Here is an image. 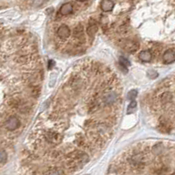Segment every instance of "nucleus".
<instances>
[{
  "mask_svg": "<svg viewBox=\"0 0 175 175\" xmlns=\"http://www.w3.org/2000/svg\"><path fill=\"white\" fill-rule=\"evenodd\" d=\"M170 175H175V173H174V172H172V174H170Z\"/></svg>",
  "mask_w": 175,
  "mask_h": 175,
  "instance_id": "nucleus-15",
  "label": "nucleus"
},
{
  "mask_svg": "<svg viewBox=\"0 0 175 175\" xmlns=\"http://www.w3.org/2000/svg\"><path fill=\"white\" fill-rule=\"evenodd\" d=\"M98 31V26L96 23H91L89 26H88L87 30H86V32L87 34L90 36V37H94V35Z\"/></svg>",
  "mask_w": 175,
  "mask_h": 175,
  "instance_id": "nucleus-8",
  "label": "nucleus"
},
{
  "mask_svg": "<svg viewBox=\"0 0 175 175\" xmlns=\"http://www.w3.org/2000/svg\"><path fill=\"white\" fill-rule=\"evenodd\" d=\"M46 175H63V171L61 169H53L48 171Z\"/></svg>",
  "mask_w": 175,
  "mask_h": 175,
  "instance_id": "nucleus-10",
  "label": "nucleus"
},
{
  "mask_svg": "<svg viewBox=\"0 0 175 175\" xmlns=\"http://www.w3.org/2000/svg\"><path fill=\"white\" fill-rule=\"evenodd\" d=\"M100 7L102 11L105 12H111L114 8V2L112 0H102V2L100 4Z\"/></svg>",
  "mask_w": 175,
  "mask_h": 175,
  "instance_id": "nucleus-5",
  "label": "nucleus"
},
{
  "mask_svg": "<svg viewBox=\"0 0 175 175\" xmlns=\"http://www.w3.org/2000/svg\"><path fill=\"white\" fill-rule=\"evenodd\" d=\"M122 47H123V49H125L128 52H135V51H137L138 49L139 45L137 42L127 39V40H125V41H123L122 43Z\"/></svg>",
  "mask_w": 175,
  "mask_h": 175,
  "instance_id": "nucleus-2",
  "label": "nucleus"
},
{
  "mask_svg": "<svg viewBox=\"0 0 175 175\" xmlns=\"http://www.w3.org/2000/svg\"><path fill=\"white\" fill-rule=\"evenodd\" d=\"M138 95V92L136 90H131L129 94H128V98L131 101H133L135 99V97L137 96Z\"/></svg>",
  "mask_w": 175,
  "mask_h": 175,
  "instance_id": "nucleus-11",
  "label": "nucleus"
},
{
  "mask_svg": "<svg viewBox=\"0 0 175 175\" xmlns=\"http://www.w3.org/2000/svg\"><path fill=\"white\" fill-rule=\"evenodd\" d=\"M73 12V6L71 3H65L60 8V13L62 16H68Z\"/></svg>",
  "mask_w": 175,
  "mask_h": 175,
  "instance_id": "nucleus-6",
  "label": "nucleus"
},
{
  "mask_svg": "<svg viewBox=\"0 0 175 175\" xmlns=\"http://www.w3.org/2000/svg\"><path fill=\"white\" fill-rule=\"evenodd\" d=\"M7 160V153L4 149H0V164H4Z\"/></svg>",
  "mask_w": 175,
  "mask_h": 175,
  "instance_id": "nucleus-9",
  "label": "nucleus"
},
{
  "mask_svg": "<svg viewBox=\"0 0 175 175\" xmlns=\"http://www.w3.org/2000/svg\"><path fill=\"white\" fill-rule=\"evenodd\" d=\"M163 61L165 64H172L175 61V51L174 48L166 50L162 56Z\"/></svg>",
  "mask_w": 175,
  "mask_h": 175,
  "instance_id": "nucleus-4",
  "label": "nucleus"
},
{
  "mask_svg": "<svg viewBox=\"0 0 175 175\" xmlns=\"http://www.w3.org/2000/svg\"><path fill=\"white\" fill-rule=\"evenodd\" d=\"M138 57H139L140 61H142L144 62H148L152 59V54L148 50H145L139 54Z\"/></svg>",
  "mask_w": 175,
  "mask_h": 175,
  "instance_id": "nucleus-7",
  "label": "nucleus"
},
{
  "mask_svg": "<svg viewBox=\"0 0 175 175\" xmlns=\"http://www.w3.org/2000/svg\"><path fill=\"white\" fill-rule=\"evenodd\" d=\"M44 2H45V0H32V6L34 7H39L43 5Z\"/></svg>",
  "mask_w": 175,
  "mask_h": 175,
  "instance_id": "nucleus-12",
  "label": "nucleus"
},
{
  "mask_svg": "<svg viewBox=\"0 0 175 175\" xmlns=\"http://www.w3.org/2000/svg\"><path fill=\"white\" fill-rule=\"evenodd\" d=\"M77 1H79V2H84V1H86V0H77Z\"/></svg>",
  "mask_w": 175,
  "mask_h": 175,
  "instance_id": "nucleus-14",
  "label": "nucleus"
},
{
  "mask_svg": "<svg viewBox=\"0 0 175 175\" xmlns=\"http://www.w3.org/2000/svg\"><path fill=\"white\" fill-rule=\"evenodd\" d=\"M71 35L70 28L67 25H61L57 29V36L61 39H66Z\"/></svg>",
  "mask_w": 175,
  "mask_h": 175,
  "instance_id": "nucleus-3",
  "label": "nucleus"
},
{
  "mask_svg": "<svg viewBox=\"0 0 175 175\" xmlns=\"http://www.w3.org/2000/svg\"><path fill=\"white\" fill-rule=\"evenodd\" d=\"M20 125L21 122L16 116H10L6 121V128L11 131L17 130L18 128L20 127Z\"/></svg>",
  "mask_w": 175,
  "mask_h": 175,
  "instance_id": "nucleus-1",
  "label": "nucleus"
},
{
  "mask_svg": "<svg viewBox=\"0 0 175 175\" xmlns=\"http://www.w3.org/2000/svg\"><path fill=\"white\" fill-rule=\"evenodd\" d=\"M119 61H120V63H121V65H123V67H127V66H129L130 65V62L124 58V57H120V59H119Z\"/></svg>",
  "mask_w": 175,
  "mask_h": 175,
  "instance_id": "nucleus-13",
  "label": "nucleus"
}]
</instances>
